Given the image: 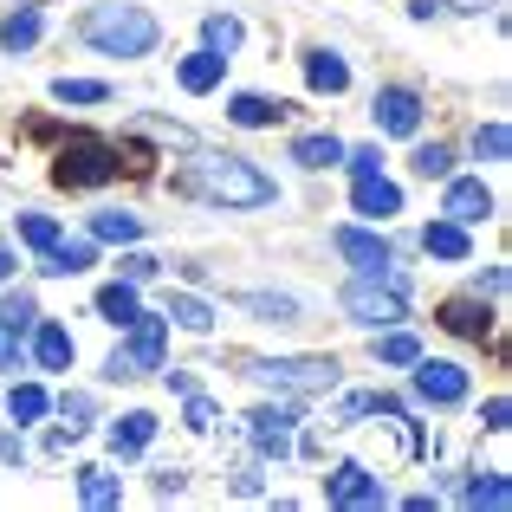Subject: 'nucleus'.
Here are the masks:
<instances>
[{
  "mask_svg": "<svg viewBox=\"0 0 512 512\" xmlns=\"http://www.w3.org/2000/svg\"><path fill=\"white\" fill-rule=\"evenodd\" d=\"M247 376H260V383H273V389H305V396H318V389L338 383V363L331 357H260V363H247Z\"/></svg>",
  "mask_w": 512,
  "mask_h": 512,
  "instance_id": "obj_5",
  "label": "nucleus"
},
{
  "mask_svg": "<svg viewBox=\"0 0 512 512\" xmlns=\"http://www.w3.org/2000/svg\"><path fill=\"white\" fill-rule=\"evenodd\" d=\"M98 312L111 318V325H130V318H137V292H130V279H117V286L98 292Z\"/></svg>",
  "mask_w": 512,
  "mask_h": 512,
  "instance_id": "obj_24",
  "label": "nucleus"
},
{
  "mask_svg": "<svg viewBox=\"0 0 512 512\" xmlns=\"http://www.w3.org/2000/svg\"><path fill=\"white\" fill-rule=\"evenodd\" d=\"M331 247H338L363 279H376V273H389V266H396V260H389V240L383 234H363V227H338V234H331Z\"/></svg>",
  "mask_w": 512,
  "mask_h": 512,
  "instance_id": "obj_7",
  "label": "nucleus"
},
{
  "mask_svg": "<svg viewBox=\"0 0 512 512\" xmlns=\"http://www.w3.org/2000/svg\"><path fill=\"white\" fill-rule=\"evenodd\" d=\"M20 357V344H13V331H0V363H13Z\"/></svg>",
  "mask_w": 512,
  "mask_h": 512,
  "instance_id": "obj_43",
  "label": "nucleus"
},
{
  "mask_svg": "<svg viewBox=\"0 0 512 512\" xmlns=\"http://www.w3.org/2000/svg\"><path fill=\"white\" fill-rule=\"evenodd\" d=\"M325 500L331 506H383V480H376L370 467H338V474L325 480Z\"/></svg>",
  "mask_w": 512,
  "mask_h": 512,
  "instance_id": "obj_9",
  "label": "nucleus"
},
{
  "mask_svg": "<svg viewBox=\"0 0 512 512\" xmlns=\"http://www.w3.org/2000/svg\"><path fill=\"white\" fill-rule=\"evenodd\" d=\"M344 312L357 318V325H396V318H409V305H402V286L396 279H363V286L344 292Z\"/></svg>",
  "mask_w": 512,
  "mask_h": 512,
  "instance_id": "obj_6",
  "label": "nucleus"
},
{
  "mask_svg": "<svg viewBox=\"0 0 512 512\" xmlns=\"http://www.w3.org/2000/svg\"><path fill=\"white\" fill-rule=\"evenodd\" d=\"M117 175V150L104 137H65V150H59V163H52V182L59 188H98V182H111Z\"/></svg>",
  "mask_w": 512,
  "mask_h": 512,
  "instance_id": "obj_3",
  "label": "nucleus"
},
{
  "mask_svg": "<svg viewBox=\"0 0 512 512\" xmlns=\"http://www.w3.org/2000/svg\"><path fill=\"white\" fill-rule=\"evenodd\" d=\"M305 78H312V91H344V85H350V72H344V59H338V52H312Z\"/></svg>",
  "mask_w": 512,
  "mask_h": 512,
  "instance_id": "obj_23",
  "label": "nucleus"
},
{
  "mask_svg": "<svg viewBox=\"0 0 512 512\" xmlns=\"http://www.w3.org/2000/svg\"><path fill=\"white\" fill-rule=\"evenodd\" d=\"M396 208H402L396 182H383V175H363L357 182V214H396Z\"/></svg>",
  "mask_w": 512,
  "mask_h": 512,
  "instance_id": "obj_17",
  "label": "nucleus"
},
{
  "mask_svg": "<svg viewBox=\"0 0 512 512\" xmlns=\"http://www.w3.org/2000/svg\"><path fill=\"white\" fill-rule=\"evenodd\" d=\"M59 98H65V104H104L111 91H104L98 78H59Z\"/></svg>",
  "mask_w": 512,
  "mask_h": 512,
  "instance_id": "obj_33",
  "label": "nucleus"
},
{
  "mask_svg": "<svg viewBox=\"0 0 512 512\" xmlns=\"http://www.w3.org/2000/svg\"><path fill=\"white\" fill-rule=\"evenodd\" d=\"M376 124H383L389 137H415V124H422V98H415V91H383V98H376Z\"/></svg>",
  "mask_w": 512,
  "mask_h": 512,
  "instance_id": "obj_11",
  "label": "nucleus"
},
{
  "mask_svg": "<svg viewBox=\"0 0 512 512\" xmlns=\"http://www.w3.org/2000/svg\"><path fill=\"white\" fill-rule=\"evenodd\" d=\"M39 39V13L33 7H20V13H7V20H0V46L7 52H26Z\"/></svg>",
  "mask_w": 512,
  "mask_h": 512,
  "instance_id": "obj_20",
  "label": "nucleus"
},
{
  "mask_svg": "<svg viewBox=\"0 0 512 512\" xmlns=\"http://www.w3.org/2000/svg\"><path fill=\"white\" fill-rule=\"evenodd\" d=\"M124 279H130V286H143V279H156V260H150V253H130V260H124Z\"/></svg>",
  "mask_w": 512,
  "mask_h": 512,
  "instance_id": "obj_40",
  "label": "nucleus"
},
{
  "mask_svg": "<svg viewBox=\"0 0 512 512\" xmlns=\"http://www.w3.org/2000/svg\"><path fill=\"white\" fill-rule=\"evenodd\" d=\"M441 325H448L454 338H487L493 312H487V305H474V299H448V305H441Z\"/></svg>",
  "mask_w": 512,
  "mask_h": 512,
  "instance_id": "obj_15",
  "label": "nucleus"
},
{
  "mask_svg": "<svg viewBox=\"0 0 512 512\" xmlns=\"http://www.w3.org/2000/svg\"><path fill=\"white\" fill-rule=\"evenodd\" d=\"M150 435H156V415L130 409L124 422L111 428V454H117V461H130V454H143V448H150Z\"/></svg>",
  "mask_w": 512,
  "mask_h": 512,
  "instance_id": "obj_13",
  "label": "nucleus"
},
{
  "mask_svg": "<svg viewBox=\"0 0 512 512\" xmlns=\"http://www.w3.org/2000/svg\"><path fill=\"white\" fill-rule=\"evenodd\" d=\"M487 214H493V195H487V188H480V182H448V221H487Z\"/></svg>",
  "mask_w": 512,
  "mask_h": 512,
  "instance_id": "obj_14",
  "label": "nucleus"
},
{
  "mask_svg": "<svg viewBox=\"0 0 512 512\" xmlns=\"http://www.w3.org/2000/svg\"><path fill=\"white\" fill-rule=\"evenodd\" d=\"M26 325H33V299H26V292H13V299L0 305V331H13V338H20Z\"/></svg>",
  "mask_w": 512,
  "mask_h": 512,
  "instance_id": "obj_35",
  "label": "nucleus"
},
{
  "mask_svg": "<svg viewBox=\"0 0 512 512\" xmlns=\"http://www.w3.org/2000/svg\"><path fill=\"white\" fill-rule=\"evenodd\" d=\"M65 415H72V428H85V415H91V396H65Z\"/></svg>",
  "mask_w": 512,
  "mask_h": 512,
  "instance_id": "obj_42",
  "label": "nucleus"
},
{
  "mask_svg": "<svg viewBox=\"0 0 512 512\" xmlns=\"http://www.w3.org/2000/svg\"><path fill=\"white\" fill-rule=\"evenodd\" d=\"M201 33H208V52H221V59L240 46V20H234V13H208V26H201Z\"/></svg>",
  "mask_w": 512,
  "mask_h": 512,
  "instance_id": "obj_29",
  "label": "nucleus"
},
{
  "mask_svg": "<svg viewBox=\"0 0 512 512\" xmlns=\"http://www.w3.org/2000/svg\"><path fill=\"white\" fill-rule=\"evenodd\" d=\"M201 188H208L214 201H227V208H266V201L279 195V188L253 163H240V156H208V163H201Z\"/></svg>",
  "mask_w": 512,
  "mask_h": 512,
  "instance_id": "obj_2",
  "label": "nucleus"
},
{
  "mask_svg": "<svg viewBox=\"0 0 512 512\" xmlns=\"http://www.w3.org/2000/svg\"><path fill=\"white\" fill-rule=\"evenodd\" d=\"M0 279H13V253L7 247H0Z\"/></svg>",
  "mask_w": 512,
  "mask_h": 512,
  "instance_id": "obj_44",
  "label": "nucleus"
},
{
  "mask_svg": "<svg viewBox=\"0 0 512 512\" xmlns=\"http://www.w3.org/2000/svg\"><path fill=\"white\" fill-rule=\"evenodd\" d=\"M422 247L435 253V260H467V253H474V240H467L461 221H428L422 227Z\"/></svg>",
  "mask_w": 512,
  "mask_h": 512,
  "instance_id": "obj_12",
  "label": "nucleus"
},
{
  "mask_svg": "<svg viewBox=\"0 0 512 512\" xmlns=\"http://www.w3.org/2000/svg\"><path fill=\"white\" fill-rule=\"evenodd\" d=\"M7 409L20 415V422H39V415H46L52 402H46V389H39V383H20V389H13V396H7Z\"/></svg>",
  "mask_w": 512,
  "mask_h": 512,
  "instance_id": "obj_31",
  "label": "nucleus"
},
{
  "mask_svg": "<svg viewBox=\"0 0 512 512\" xmlns=\"http://www.w3.org/2000/svg\"><path fill=\"white\" fill-rule=\"evenodd\" d=\"M20 240H26L33 253H52V247H59V221H46V214H26V221H20Z\"/></svg>",
  "mask_w": 512,
  "mask_h": 512,
  "instance_id": "obj_30",
  "label": "nucleus"
},
{
  "mask_svg": "<svg viewBox=\"0 0 512 512\" xmlns=\"http://www.w3.org/2000/svg\"><path fill=\"white\" fill-rule=\"evenodd\" d=\"M227 117H234L240 130H260V124H273V117H279V104H266V98H253V91H240Z\"/></svg>",
  "mask_w": 512,
  "mask_h": 512,
  "instance_id": "obj_28",
  "label": "nucleus"
},
{
  "mask_svg": "<svg viewBox=\"0 0 512 512\" xmlns=\"http://www.w3.org/2000/svg\"><path fill=\"white\" fill-rule=\"evenodd\" d=\"M169 318H175V325H188V331H208L214 325V312L201 299H188V292H175V299H169Z\"/></svg>",
  "mask_w": 512,
  "mask_h": 512,
  "instance_id": "obj_32",
  "label": "nucleus"
},
{
  "mask_svg": "<svg viewBox=\"0 0 512 512\" xmlns=\"http://www.w3.org/2000/svg\"><path fill=\"white\" fill-rule=\"evenodd\" d=\"M292 422H299L292 409H253V415H247L253 448H260V454H273V461H279V454H292V435H286Z\"/></svg>",
  "mask_w": 512,
  "mask_h": 512,
  "instance_id": "obj_10",
  "label": "nucleus"
},
{
  "mask_svg": "<svg viewBox=\"0 0 512 512\" xmlns=\"http://www.w3.org/2000/svg\"><path fill=\"white\" fill-rule=\"evenodd\" d=\"M344 163H350V175H357V182H363V175H383V156H376V150H350Z\"/></svg>",
  "mask_w": 512,
  "mask_h": 512,
  "instance_id": "obj_39",
  "label": "nucleus"
},
{
  "mask_svg": "<svg viewBox=\"0 0 512 512\" xmlns=\"http://www.w3.org/2000/svg\"><path fill=\"white\" fill-rule=\"evenodd\" d=\"M33 357H39V370H65V363H72V338H65V325H39Z\"/></svg>",
  "mask_w": 512,
  "mask_h": 512,
  "instance_id": "obj_18",
  "label": "nucleus"
},
{
  "mask_svg": "<svg viewBox=\"0 0 512 512\" xmlns=\"http://www.w3.org/2000/svg\"><path fill=\"white\" fill-rule=\"evenodd\" d=\"M188 428H214V402L201 389H188Z\"/></svg>",
  "mask_w": 512,
  "mask_h": 512,
  "instance_id": "obj_38",
  "label": "nucleus"
},
{
  "mask_svg": "<svg viewBox=\"0 0 512 512\" xmlns=\"http://www.w3.org/2000/svg\"><path fill=\"white\" fill-rule=\"evenodd\" d=\"M506 415H512V402L493 396V402H487V428H493V435H506Z\"/></svg>",
  "mask_w": 512,
  "mask_h": 512,
  "instance_id": "obj_41",
  "label": "nucleus"
},
{
  "mask_svg": "<svg viewBox=\"0 0 512 512\" xmlns=\"http://www.w3.org/2000/svg\"><path fill=\"white\" fill-rule=\"evenodd\" d=\"M221 52H195V59H182V72H175V78H182V91H214V85H221Z\"/></svg>",
  "mask_w": 512,
  "mask_h": 512,
  "instance_id": "obj_16",
  "label": "nucleus"
},
{
  "mask_svg": "<svg viewBox=\"0 0 512 512\" xmlns=\"http://www.w3.org/2000/svg\"><path fill=\"white\" fill-rule=\"evenodd\" d=\"M85 39L111 59H143V52L163 39V26L150 20L143 7H91L85 13Z\"/></svg>",
  "mask_w": 512,
  "mask_h": 512,
  "instance_id": "obj_1",
  "label": "nucleus"
},
{
  "mask_svg": "<svg viewBox=\"0 0 512 512\" xmlns=\"http://www.w3.org/2000/svg\"><path fill=\"white\" fill-rule=\"evenodd\" d=\"M292 156H299L305 169H331V163H344V143L338 137H299V143H292Z\"/></svg>",
  "mask_w": 512,
  "mask_h": 512,
  "instance_id": "obj_21",
  "label": "nucleus"
},
{
  "mask_svg": "<svg viewBox=\"0 0 512 512\" xmlns=\"http://www.w3.org/2000/svg\"><path fill=\"white\" fill-rule=\"evenodd\" d=\"M376 357H383V363H415V357H422V344H415L409 331H389V338H383V350H376Z\"/></svg>",
  "mask_w": 512,
  "mask_h": 512,
  "instance_id": "obj_36",
  "label": "nucleus"
},
{
  "mask_svg": "<svg viewBox=\"0 0 512 512\" xmlns=\"http://www.w3.org/2000/svg\"><path fill=\"white\" fill-rule=\"evenodd\" d=\"M85 266H91V240H65V247H52V253H46V273H52V279L85 273Z\"/></svg>",
  "mask_w": 512,
  "mask_h": 512,
  "instance_id": "obj_25",
  "label": "nucleus"
},
{
  "mask_svg": "<svg viewBox=\"0 0 512 512\" xmlns=\"http://www.w3.org/2000/svg\"><path fill=\"white\" fill-rule=\"evenodd\" d=\"M163 350H169V312H137L130 318V344L111 350L104 376H143V370H163Z\"/></svg>",
  "mask_w": 512,
  "mask_h": 512,
  "instance_id": "obj_4",
  "label": "nucleus"
},
{
  "mask_svg": "<svg viewBox=\"0 0 512 512\" xmlns=\"http://www.w3.org/2000/svg\"><path fill=\"white\" fill-rule=\"evenodd\" d=\"M117 474H104V467H85V474H78V500L85 506H117Z\"/></svg>",
  "mask_w": 512,
  "mask_h": 512,
  "instance_id": "obj_22",
  "label": "nucleus"
},
{
  "mask_svg": "<svg viewBox=\"0 0 512 512\" xmlns=\"http://www.w3.org/2000/svg\"><path fill=\"white\" fill-rule=\"evenodd\" d=\"M415 169H422V175H448V169H454V156L441 150V143H422V150H415Z\"/></svg>",
  "mask_w": 512,
  "mask_h": 512,
  "instance_id": "obj_37",
  "label": "nucleus"
},
{
  "mask_svg": "<svg viewBox=\"0 0 512 512\" xmlns=\"http://www.w3.org/2000/svg\"><path fill=\"white\" fill-rule=\"evenodd\" d=\"M247 312H260V318H273V325H292L299 318V299H279V292H247Z\"/></svg>",
  "mask_w": 512,
  "mask_h": 512,
  "instance_id": "obj_26",
  "label": "nucleus"
},
{
  "mask_svg": "<svg viewBox=\"0 0 512 512\" xmlns=\"http://www.w3.org/2000/svg\"><path fill=\"white\" fill-rule=\"evenodd\" d=\"M474 150H480V156H493V163H506V150H512L506 124H480V130H474Z\"/></svg>",
  "mask_w": 512,
  "mask_h": 512,
  "instance_id": "obj_34",
  "label": "nucleus"
},
{
  "mask_svg": "<svg viewBox=\"0 0 512 512\" xmlns=\"http://www.w3.org/2000/svg\"><path fill=\"white\" fill-rule=\"evenodd\" d=\"M422 370H415V396L422 402H441V409H454V402L467 396V370L461 363H428V357H415Z\"/></svg>",
  "mask_w": 512,
  "mask_h": 512,
  "instance_id": "obj_8",
  "label": "nucleus"
},
{
  "mask_svg": "<svg viewBox=\"0 0 512 512\" xmlns=\"http://www.w3.org/2000/svg\"><path fill=\"white\" fill-rule=\"evenodd\" d=\"M137 234H143V221H137V214H124V208L91 214V240H137Z\"/></svg>",
  "mask_w": 512,
  "mask_h": 512,
  "instance_id": "obj_19",
  "label": "nucleus"
},
{
  "mask_svg": "<svg viewBox=\"0 0 512 512\" xmlns=\"http://www.w3.org/2000/svg\"><path fill=\"white\" fill-rule=\"evenodd\" d=\"M467 506L506 512V506H512V487H506V474H487V480H474V487H467Z\"/></svg>",
  "mask_w": 512,
  "mask_h": 512,
  "instance_id": "obj_27",
  "label": "nucleus"
}]
</instances>
